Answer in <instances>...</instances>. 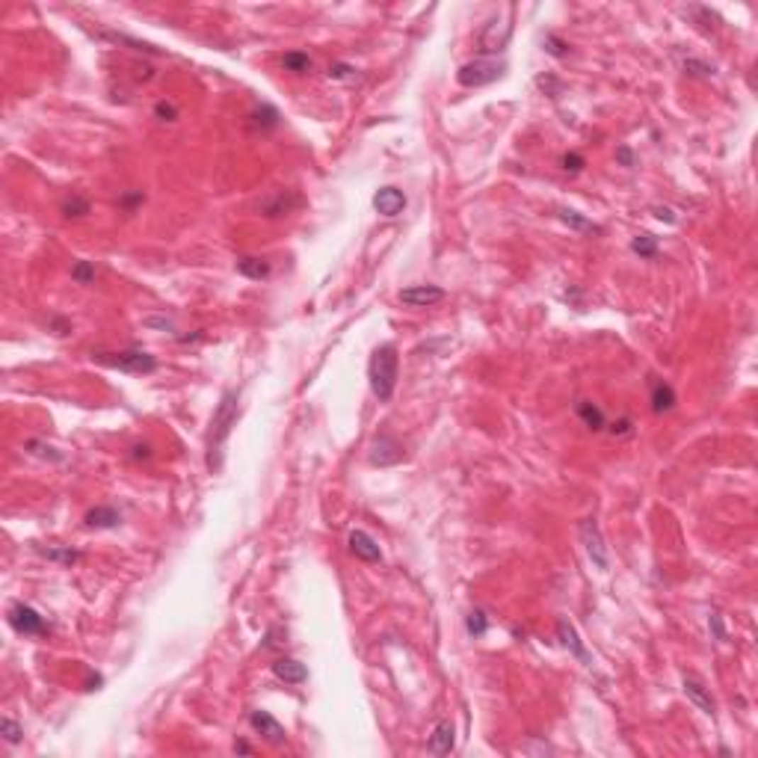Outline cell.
<instances>
[{
    "label": "cell",
    "instance_id": "obj_1",
    "mask_svg": "<svg viewBox=\"0 0 758 758\" xmlns=\"http://www.w3.org/2000/svg\"><path fill=\"white\" fill-rule=\"evenodd\" d=\"M238 415H240V394L228 389L211 418V435H208V468L211 471L223 465V447L228 442L234 424H238Z\"/></svg>",
    "mask_w": 758,
    "mask_h": 758
},
{
    "label": "cell",
    "instance_id": "obj_2",
    "mask_svg": "<svg viewBox=\"0 0 758 758\" xmlns=\"http://www.w3.org/2000/svg\"><path fill=\"white\" fill-rule=\"evenodd\" d=\"M397 370H400V356L394 344H382L374 350V356L367 362V379L370 391L379 403H389L397 389Z\"/></svg>",
    "mask_w": 758,
    "mask_h": 758
},
{
    "label": "cell",
    "instance_id": "obj_3",
    "mask_svg": "<svg viewBox=\"0 0 758 758\" xmlns=\"http://www.w3.org/2000/svg\"><path fill=\"white\" fill-rule=\"evenodd\" d=\"M503 72H507V62L503 60H495V57H480L474 62H465L457 80L468 89H477V87H489V83L501 80Z\"/></svg>",
    "mask_w": 758,
    "mask_h": 758
},
{
    "label": "cell",
    "instance_id": "obj_4",
    "mask_svg": "<svg viewBox=\"0 0 758 758\" xmlns=\"http://www.w3.org/2000/svg\"><path fill=\"white\" fill-rule=\"evenodd\" d=\"M101 364L119 367L125 374H151L157 370V359L145 350H125V352H101V356H92Z\"/></svg>",
    "mask_w": 758,
    "mask_h": 758
},
{
    "label": "cell",
    "instance_id": "obj_5",
    "mask_svg": "<svg viewBox=\"0 0 758 758\" xmlns=\"http://www.w3.org/2000/svg\"><path fill=\"white\" fill-rule=\"evenodd\" d=\"M578 536L584 542V551L586 557L593 560V566L598 572H608L611 569V554H608V545H604V536H601V528L596 518H584L581 528H578Z\"/></svg>",
    "mask_w": 758,
    "mask_h": 758
},
{
    "label": "cell",
    "instance_id": "obj_6",
    "mask_svg": "<svg viewBox=\"0 0 758 758\" xmlns=\"http://www.w3.org/2000/svg\"><path fill=\"white\" fill-rule=\"evenodd\" d=\"M9 625L24 634V637H39L48 631V622L45 616L36 611V608H30V604H15V608H9Z\"/></svg>",
    "mask_w": 758,
    "mask_h": 758
},
{
    "label": "cell",
    "instance_id": "obj_7",
    "mask_svg": "<svg viewBox=\"0 0 758 758\" xmlns=\"http://www.w3.org/2000/svg\"><path fill=\"white\" fill-rule=\"evenodd\" d=\"M510 36H513V24H503L501 18H492L489 24L483 27V33H480V54L483 57L501 54V50L507 48Z\"/></svg>",
    "mask_w": 758,
    "mask_h": 758
},
{
    "label": "cell",
    "instance_id": "obj_8",
    "mask_svg": "<svg viewBox=\"0 0 758 758\" xmlns=\"http://www.w3.org/2000/svg\"><path fill=\"white\" fill-rule=\"evenodd\" d=\"M557 637H560L563 649L572 654V658H578L584 667H593V654H589V652L584 649V640H581L578 628L572 625V622H569L566 616H560V619H557Z\"/></svg>",
    "mask_w": 758,
    "mask_h": 758
},
{
    "label": "cell",
    "instance_id": "obj_9",
    "mask_svg": "<svg viewBox=\"0 0 758 758\" xmlns=\"http://www.w3.org/2000/svg\"><path fill=\"white\" fill-rule=\"evenodd\" d=\"M249 723H252V729H255L267 744H273V747H284V740H288V732H284L282 723L269 714V711H252L249 714Z\"/></svg>",
    "mask_w": 758,
    "mask_h": 758
},
{
    "label": "cell",
    "instance_id": "obj_10",
    "mask_svg": "<svg viewBox=\"0 0 758 758\" xmlns=\"http://www.w3.org/2000/svg\"><path fill=\"white\" fill-rule=\"evenodd\" d=\"M445 299V291L439 284H412V288H403L400 291V302L409 308H430L435 302Z\"/></svg>",
    "mask_w": 758,
    "mask_h": 758
},
{
    "label": "cell",
    "instance_id": "obj_11",
    "mask_svg": "<svg viewBox=\"0 0 758 758\" xmlns=\"http://www.w3.org/2000/svg\"><path fill=\"white\" fill-rule=\"evenodd\" d=\"M367 459H370V465H397L403 459V445L397 439H391V435H379V439H374V445H370Z\"/></svg>",
    "mask_w": 758,
    "mask_h": 758
},
{
    "label": "cell",
    "instance_id": "obj_12",
    "mask_svg": "<svg viewBox=\"0 0 758 758\" xmlns=\"http://www.w3.org/2000/svg\"><path fill=\"white\" fill-rule=\"evenodd\" d=\"M681 687H684V696L693 702L702 714H708V717L717 714V702H714V696L708 693V687H705L702 681H696L693 676H684L681 679Z\"/></svg>",
    "mask_w": 758,
    "mask_h": 758
},
{
    "label": "cell",
    "instance_id": "obj_13",
    "mask_svg": "<svg viewBox=\"0 0 758 758\" xmlns=\"http://www.w3.org/2000/svg\"><path fill=\"white\" fill-rule=\"evenodd\" d=\"M453 747H457V726H453L450 720H439L435 723V729H433V735H430L427 749L433 755H450Z\"/></svg>",
    "mask_w": 758,
    "mask_h": 758
},
{
    "label": "cell",
    "instance_id": "obj_14",
    "mask_svg": "<svg viewBox=\"0 0 758 758\" xmlns=\"http://www.w3.org/2000/svg\"><path fill=\"white\" fill-rule=\"evenodd\" d=\"M374 208L382 216H397V213L406 211V193L397 190V187H379L374 193Z\"/></svg>",
    "mask_w": 758,
    "mask_h": 758
},
{
    "label": "cell",
    "instance_id": "obj_15",
    "mask_svg": "<svg viewBox=\"0 0 758 758\" xmlns=\"http://www.w3.org/2000/svg\"><path fill=\"white\" fill-rule=\"evenodd\" d=\"M273 676L284 684H302L308 679V667L296 658H276L273 661Z\"/></svg>",
    "mask_w": 758,
    "mask_h": 758
},
{
    "label": "cell",
    "instance_id": "obj_16",
    "mask_svg": "<svg viewBox=\"0 0 758 758\" xmlns=\"http://www.w3.org/2000/svg\"><path fill=\"white\" fill-rule=\"evenodd\" d=\"M350 551L356 554L359 560H364V563H379L382 560L379 545L374 542V536L364 533V530H352L350 533Z\"/></svg>",
    "mask_w": 758,
    "mask_h": 758
},
{
    "label": "cell",
    "instance_id": "obj_17",
    "mask_svg": "<svg viewBox=\"0 0 758 758\" xmlns=\"http://www.w3.org/2000/svg\"><path fill=\"white\" fill-rule=\"evenodd\" d=\"M296 205H299V199H296V196H291L288 190H279V193L267 196V199L261 201V213L269 216V220H276V216H284V213H288L291 208H296Z\"/></svg>",
    "mask_w": 758,
    "mask_h": 758
},
{
    "label": "cell",
    "instance_id": "obj_18",
    "mask_svg": "<svg viewBox=\"0 0 758 758\" xmlns=\"http://www.w3.org/2000/svg\"><path fill=\"white\" fill-rule=\"evenodd\" d=\"M83 521H87V528H92V530H110V528L122 525V513L116 507H95L87 513Z\"/></svg>",
    "mask_w": 758,
    "mask_h": 758
},
{
    "label": "cell",
    "instance_id": "obj_19",
    "mask_svg": "<svg viewBox=\"0 0 758 758\" xmlns=\"http://www.w3.org/2000/svg\"><path fill=\"white\" fill-rule=\"evenodd\" d=\"M672 406H676V391H672V385L664 382V379L652 382V412L654 415H664Z\"/></svg>",
    "mask_w": 758,
    "mask_h": 758
},
{
    "label": "cell",
    "instance_id": "obj_20",
    "mask_svg": "<svg viewBox=\"0 0 758 758\" xmlns=\"http://www.w3.org/2000/svg\"><path fill=\"white\" fill-rule=\"evenodd\" d=\"M238 273L240 276H246V279H252V282H261V279H269V273H273V267H269V261H264V258H252V255H243V258H238Z\"/></svg>",
    "mask_w": 758,
    "mask_h": 758
},
{
    "label": "cell",
    "instance_id": "obj_21",
    "mask_svg": "<svg viewBox=\"0 0 758 758\" xmlns=\"http://www.w3.org/2000/svg\"><path fill=\"white\" fill-rule=\"evenodd\" d=\"M557 220L563 223V225H569L572 231H581V234H601V225H596V223H589L586 216H581L578 211H569V208H560L557 211Z\"/></svg>",
    "mask_w": 758,
    "mask_h": 758
},
{
    "label": "cell",
    "instance_id": "obj_22",
    "mask_svg": "<svg viewBox=\"0 0 758 758\" xmlns=\"http://www.w3.org/2000/svg\"><path fill=\"white\" fill-rule=\"evenodd\" d=\"M578 418H581L593 433H598V430L608 427V418H604V412L596 406L593 400H581V403H578Z\"/></svg>",
    "mask_w": 758,
    "mask_h": 758
},
{
    "label": "cell",
    "instance_id": "obj_23",
    "mask_svg": "<svg viewBox=\"0 0 758 758\" xmlns=\"http://www.w3.org/2000/svg\"><path fill=\"white\" fill-rule=\"evenodd\" d=\"M101 39H107L113 45H128L130 50H137V54H163V50H157L155 45H148V42H140V39H133V36H125V33H113V30H104L101 33Z\"/></svg>",
    "mask_w": 758,
    "mask_h": 758
},
{
    "label": "cell",
    "instance_id": "obj_24",
    "mask_svg": "<svg viewBox=\"0 0 758 758\" xmlns=\"http://www.w3.org/2000/svg\"><path fill=\"white\" fill-rule=\"evenodd\" d=\"M249 119H252V125L261 128V130H273V128H279L282 116H279V110L273 104H258L255 110H252Z\"/></svg>",
    "mask_w": 758,
    "mask_h": 758
},
{
    "label": "cell",
    "instance_id": "obj_25",
    "mask_svg": "<svg viewBox=\"0 0 758 758\" xmlns=\"http://www.w3.org/2000/svg\"><path fill=\"white\" fill-rule=\"evenodd\" d=\"M39 554L45 560H54V563H60V566H74L77 560H80V551H74V548H57V545H39L36 548Z\"/></svg>",
    "mask_w": 758,
    "mask_h": 758
},
{
    "label": "cell",
    "instance_id": "obj_26",
    "mask_svg": "<svg viewBox=\"0 0 758 758\" xmlns=\"http://www.w3.org/2000/svg\"><path fill=\"white\" fill-rule=\"evenodd\" d=\"M282 69L291 72V74H306V72H311V57L306 50H288V54L282 57Z\"/></svg>",
    "mask_w": 758,
    "mask_h": 758
},
{
    "label": "cell",
    "instance_id": "obj_27",
    "mask_svg": "<svg viewBox=\"0 0 758 758\" xmlns=\"http://www.w3.org/2000/svg\"><path fill=\"white\" fill-rule=\"evenodd\" d=\"M24 450L33 453V457H39V459H48V462H62V459H65V453H60L57 447H50V445L42 442V439H27V442H24Z\"/></svg>",
    "mask_w": 758,
    "mask_h": 758
},
{
    "label": "cell",
    "instance_id": "obj_28",
    "mask_svg": "<svg viewBox=\"0 0 758 758\" xmlns=\"http://www.w3.org/2000/svg\"><path fill=\"white\" fill-rule=\"evenodd\" d=\"M89 211H92L89 199H83V196H77V193H72L69 199L62 201V216H65V220H80V216H87Z\"/></svg>",
    "mask_w": 758,
    "mask_h": 758
},
{
    "label": "cell",
    "instance_id": "obj_29",
    "mask_svg": "<svg viewBox=\"0 0 758 758\" xmlns=\"http://www.w3.org/2000/svg\"><path fill=\"white\" fill-rule=\"evenodd\" d=\"M631 252L640 258H654L658 255V238H652V234H637L631 240Z\"/></svg>",
    "mask_w": 758,
    "mask_h": 758
},
{
    "label": "cell",
    "instance_id": "obj_30",
    "mask_svg": "<svg viewBox=\"0 0 758 758\" xmlns=\"http://www.w3.org/2000/svg\"><path fill=\"white\" fill-rule=\"evenodd\" d=\"M465 628H468V634L474 637V640H480L486 631H489V616H486L480 608H474V611L465 616Z\"/></svg>",
    "mask_w": 758,
    "mask_h": 758
},
{
    "label": "cell",
    "instance_id": "obj_31",
    "mask_svg": "<svg viewBox=\"0 0 758 758\" xmlns=\"http://www.w3.org/2000/svg\"><path fill=\"white\" fill-rule=\"evenodd\" d=\"M542 50L554 60H566L569 57V42H563L560 36H554V33H545L542 36Z\"/></svg>",
    "mask_w": 758,
    "mask_h": 758
},
{
    "label": "cell",
    "instance_id": "obj_32",
    "mask_svg": "<svg viewBox=\"0 0 758 758\" xmlns=\"http://www.w3.org/2000/svg\"><path fill=\"white\" fill-rule=\"evenodd\" d=\"M536 87L542 89L548 98H554V101H557V98L563 95V89H566V87H563V80H560V77H554V74H539V77H536Z\"/></svg>",
    "mask_w": 758,
    "mask_h": 758
},
{
    "label": "cell",
    "instance_id": "obj_33",
    "mask_svg": "<svg viewBox=\"0 0 758 758\" xmlns=\"http://www.w3.org/2000/svg\"><path fill=\"white\" fill-rule=\"evenodd\" d=\"M72 282L77 284H92L95 282V264L92 261H77L72 267Z\"/></svg>",
    "mask_w": 758,
    "mask_h": 758
},
{
    "label": "cell",
    "instance_id": "obj_34",
    "mask_svg": "<svg viewBox=\"0 0 758 758\" xmlns=\"http://www.w3.org/2000/svg\"><path fill=\"white\" fill-rule=\"evenodd\" d=\"M0 735H4L6 744H21V737H24V729L15 723L12 717H4L0 720Z\"/></svg>",
    "mask_w": 758,
    "mask_h": 758
},
{
    "label": "cell",
    "instance_id": "obj_35",
    "mask_svg": "<svg viewBox=\"0 0 758 758\" xmlns=\"http://www.w3.org/2000/svg\"><path fill=\"white\" fill-rule=\"evenodd\" d=\"M708 628H711V637L717 640V643H726V640H729V631H726V622H723V613H717V611L708 613Z\"/></svg>",
    "mask_w": 758,
    "mask_h": 758
},
{
    "label": "cell",
    "instance_id": "obj_36",
    "mask_svg": "<svg viewBox=\"0 0 758 758\" xmlns=\"http://www.w3.org/2000/svg\"><path fill=\"white\" fill-rule=\"evenodd\" d=\"M143 201H145L143 190H130V193H122V196H119V208L130 213V211H137V208L143 205Z\"/></svg>",
    "mask_w": 758,
    "mask_h": 758
},
{
    "label": "cell",
    "instance_id": "obj_37",
    "mask_svg": "<svg viewBox=\"0 0 758 758\" xmlns=\"http://www.w3.org/2000/svg\"><path fill=\"white\" fill-rule=\"evenodd\" d=\"M329 80H356V69L350 62H335L329 65Z\"/></svg>",
    "mask_w": 758,
    "mask_h": 758
},
{
    "label": "cell",
    "instance_id": "obj_38",
    "mask_svg": "<svg viewBox=\"0 0 758 758\" xmlns=\"http://www.w3.org/2000/svg\"><path fill=\"white\" fill-rule=\"evenodd\" d=\"M560 163H563V169H566V172H572V175H578V172L584 169V166H586V160L578 155V151H569V155H563V160H560Z\"/></svg>",
    "mask_w": 758,
    "mask_h": 758
},
{
    "label": "cell",
    "instance_id": "obj_39",
    "mask_svg": "<svg viewBox=\"0 0 758 758\" xmlns=\"http://www.w3.org/2000/svg\"><path fill=\"white\" fill-rule=\"evenodd\" d=\"M155 116L160 122H175L178 119V110H175V104H169V101H157L155 104Z\"/></svg>",
    "mask_w": 758,
    "mask_h": 758
},
{
    "label": "cell",
    "instance_id": "obj_40",
    "mask_svg": "<svg viewBox=\"0 0 758 758\" xmlns=\"http://www.w3.org/2000/svg\"><path fill=\"white\" fill-rule=\"evenodd\" d=\"M611 433L616 435V439H628V435H634V420L631 418H619L611 424Z\"/></svg>",
    "mask_w": 758,
    "mask_h": 758
},
{
    "label": "cell",
    "instance_id": "obj_41",
    "mask_svg": "<svg viewBox=\"0 0 758 758\" xmlns=\"http://www.w3.org/2000/svg\"><path fill=\"white\" fill-rule=\"evenodd\" d=\"M684 72L708 77V74H714V65H705V62H699V60H684Z\"/></svg>",
    "mask_w": 758,
    "mask_h": 758
},
{
    "label": "cell",
    "instance_id": "obj_42",
    "mask_svg": "<svg viewBox=\"0 0 758 758\" xmlns=\"http://www.w3.org/2000/svg\"><path fill=\"white\" fill-rule=\"evenodd\" d=\"M143 326H148V329H166V332H175L172 320H166V317H145V320H143Z\"/></svg>",
    "mask_w": 758,
    "mask_h": 758
},
{
    "label": "cell",
    "instance_id": "obj_43",
    "mask_svg": "<svg viewBox=\"0 0 758 758\" xmlns=\"http://www.w3.org/2000/svg\"><path fill=\"white\" fill-rule=\"evenodd\" d=\"M50 332L62 338V335H69V332H72V323H69V320H62V317H54V320H50Z\"/></svg>",
    "mask_w": 758,
    "mask_h": 758
},
{
    "label": "cell",
    "instance_id": "obj_44",
    "mask_svg": "<svg viewBox=\"0 0 758 758\" xmlns=\"http://www.w3.org/2000/svg\"><path fill=\"white\" fill-rule=\"evenodd\" d=\"M616 160H619L622 166H634V151H631L628 145H619V148H616Z\"/></svg>",
    "mask_w": 758,
    "mask_h": 758
},
{
    "label": "cell",
    "instance_id": "obj_45",
    "mask_svg": "<svg viewBox=\"0 0 758 758\" xmlns=\"http://www.w3.org/2000/svg\"><path fill=\"white\" fill-rule=\"evenodd\" d=\"M130 459H151V445H133L130 447Z\"/></svg>",
    "mask_w": 758,
    "mask_h": 758
},
{
    "label": "cell",
    "instance_id": "obj_46",
    "mask_svg": "<svg viewBox=\"0 0 758 758\" xmlns=\"http://www.w3.org/2000/svg\"><path fill=\"white\" fill-rule=\"evenodd\" d=\"M654 216H658V220H661V223H669V225H672V223H676V213H672L669 208H661V205H658V208H654Z\"/></svg>",
    "mask_w": 758,
    "mask_h": 758
},
{
    "label": "cell",
    "instance_id": "obj_47",
    "mask_svg": "<svg viewBox=\"0 0 758 758\" xmlns=\"http://www.w3.org/2000/svg\"><path fill=\"white\" fill-rule=\"evenodd\" d=\"M234 749H238V752H243V755H249V752H252V747L246 744V740H238V744H234Z\"/></svg>",
    "mask_w": 758,
    "mask_h": 758
}]
</instances>
